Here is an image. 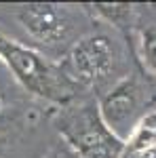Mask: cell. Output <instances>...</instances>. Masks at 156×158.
<instances>
[{"label": "cell", "instance_id": "obj_4", "mask_svg": "<svg viewBox=\"0 0 156 158\" xmlns=\"http://www.w3.org/2000/svg\"><path fill=\"white\" fill-rule=\"evenodd\" d=\"M114 49L106 36H89L74 44L70 53V65L80 82L95 85L103 80L112 70Z\"/></svg>", "mask_w": 156, "mask_h": 158}, {"label": "cell", "instance_id": "obj_8", "mask_svg": "<svg viewBox=\"0 0 156 158\" xmlns=\"http://www.w3.org/2000/svg\"><path fill=\"white\" fill-rule=\"evenodd\" d=\"M4 156H6V139L0 133V158H4Z\"/></svg>", "mask_w": 156, "mask_h": 158}, {"label": "cell", "instance_id": "obj_7", "mask_svg": "<svg viewBox=\"0 0 156 158\" xmlns=\"http://www.w3.org/2000/svg\"><path fill=\"white\" fill-rule=\"evenodd\" d=\"M47 158H80V156H78L72 148L65 143V146H61V148H55V150H53Z\"/></svg>", "mask_w": 156, "mask_h": 158}, {"label": "cell", "instance_id": "obj_3", "mask_svg": "<svg viewBox=\"0 0 156 158\" xmlns=\"http://www.w3.org/2000/svg\"><path fill=\"white\" fill-rule=\"evenodd\" d=\"M15 17L27 32V36L34 38L40 44H48V47L63 42L72 27L68 13L57 4H42V2L21 4V6H17Z\"/></svg>", "mask_w": 156, "mask_h": 158}, {"label": "cell", "instance_id": "obj_2", "mask_svg": "<svg viewBox=\"0 0 156 158\" xmlns=\"http://www.w3.org/2000/svg\"><path fill=\"white\" fill-rule=\"evenodd\" d=\"M61 135L80 158H118L122 143L93 108H82L61 122Z\"/></svg>", "mask_w": 156, "mask_h": 158}, {"label": "cell", "instance_id": "obj_5", "mask_svg": "<svg viewBox=\"0 0 156 158\" xmlns=\"http://www.w3.org/2000/svg\"><path fill=\"white\" fill-rule=\"evenodd\" d=\"M135 110H137V91L133 82H122L101 101L99 114L103 124L114 135H118L127 131V124L131 122Z\"/></svg>", "mask_w": 156, "mask_h": 158}, {"label": "cell", "instance_id": "obj_6", "mask_svg": "<svg viewBox=\"0 0 156 158\" xmlns=\"http://www.w3.org/2000/svg\"><path fill=\"white\" fill-rule=\"evenodd\" d=\"M144 53H145L148 63L152 68H156V30L154 32H148V36L144 40Z\"/></svg>", "mask_w": 156, "mask_h": 158}, {"label": "cell", "instance_id": "obj_1", "mask_svg": "<svg viewBox=\"0 0 156 158\" xmlns=\"http://www.w3.org/2000/svg\"><path fill=\"white\" fill-rule=\"evenodd\" d=\"M0 61L11 70V74L38 97L65 101L74 95V85L65 74L47 61L40 53L23 47L0 34Z\"/></svg>", "mask_w": 156, "mask_h": 158}]
</instances>
